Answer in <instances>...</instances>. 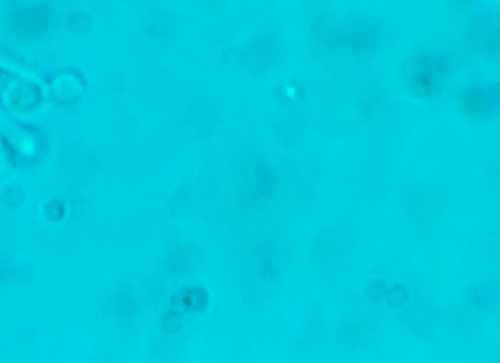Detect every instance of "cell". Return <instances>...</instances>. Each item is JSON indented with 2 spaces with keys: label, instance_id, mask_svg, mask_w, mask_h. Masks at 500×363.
<instances>
[{
  "label": "cell",
  "instance_id": "6da1fadb",
  "mask_svg": "<svg viewBox=\"0 0 500 363\" xmlns=\"http://www.w3.org/2000/svg\"><path fill=\"white\" fill-rule=\"evenodd\" d=\"M208 296L201 289H191L183 298V303L189 309H199L207 303Z\"/></svg>",
  "mask_w": 500,
  "mask_h": 363
}]
</instances>
